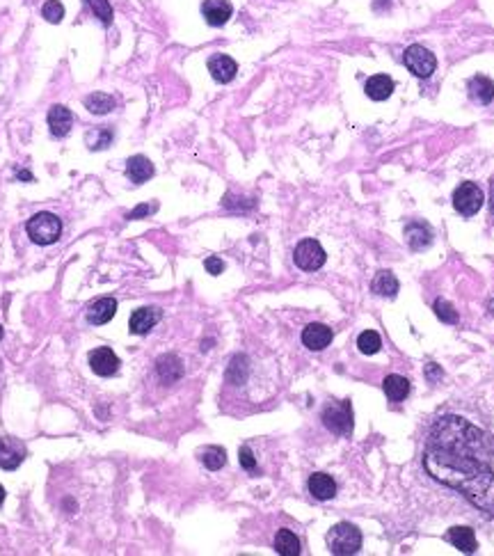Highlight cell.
<instances>
[{
    "label": "cell",
    "instance_id": "836d02e7",
    "mask_svg": "<svg viewBox=\"0 0 494 556\" xmlns=\"http://www.w3.org/2000/svg\"><path fill=\"white\" fill-rule=\"evenodd\" d=\"M156 211V204H140L138 209H133L131 211V216L129 220H138V218H144V216H149V213Z\"/></svg>",
    "mask_w": 494,
    "mask_h": 556
},
{
    "label": "cell",
    "instance_id": "d6986e66",
    "mask_svg": "<svg viewBox=\"0 0 494 556\" xmlns=\"http://www.w3.org/2000/svg\"><path fill=\"white\" fill-rule=\"evenodd\" d=\"M126 174L133 183H144L153 177V165L144 156H131L129 163H126Z\"/></svg>",
    "mask_w": 494,
    "mask_h": 556
},
{
    "label": "cell",
    "instance_id": "603a6c76",
    "mask_svg": "<svg viewBox=\"0 0 494 556\" xmlns=\"http://www.w3.org/2000/svg\"><path fill=\"white\" fill-rule=\"evenodd\" d=\"M382 389H384V394L389 401L399 403L410 394V380L403 378V376H387L384 383H382Z\"/></svg>",
    "mask_w": 494,
    "mask_h": 556
},
{
    "label": "cell",
    "instance_id": "ba28073f",
    "mask_svg": "<svg viewBox=\"0 0 494 556\" xmlns=\"http://www.w3.org/2000/svg\"><path fill=\"white\" fill-rule=\"evenodd\" d=\"M28 448L16 437H0V470L12 472L25 461Z\"/></svg>",
    "mask_w": 494,
    "mask_h": 556
},
{
    "label": "cell",
    "instance_id": "f1b7e54d",
    "mask_svg": "<svg viewBox=\"0 0 494 556\" xmlns=\"http://www.w3.org/2000/svg\"><path fill=\"white\" fill-rule=\"evenodd\" d=\"M110 140H112V133L110 131H105V129H92L90 133L85 135V142L90 144V149H94V151H99V149H103V147H108L110 144Z\"/></svg>",
    "mask_w": 494,
    "mask_h": 556
},
{
    "label": "cell",
    "instance_id": "8d00e7d4",
    "mask_svg": "<svg viewBox=\"0 0 494 556\" xmlns=\"http://www.w3.org/2000/svg\"><path fill=\"white\" fill-rule=\"evenodd\" d=\"M490 216L494 220V179L490 181Z\"/></svg>",
    "mask_w": 494,
    "mask_h": 556
},
{
    "label": "cell",
    "instance_id": "4fadbf2b",
    "mask_svg": "<svg viewBox=\"0 0 494 556\" xmlns=\"http://www.w3.org/2000/svg\"><path fill=\"white\" fill-rule=\"evenodd\" d=\"M332 330L323 323H312L302 330V344L309 348V350H323L332 344Z\"/></svg>",
    "mask_w": 494,
    "mask_h": 556
},
{
    "label": "cell",
    "instance_id": "83f0119b",
    "mask_svg": "<svg viewBox=\"0 0 494 556\" xmlns=\"http://www.w3.org/2000/svg\"><path fill=\"white\" fill-rule=\"evenodd\" d=\"M357 348H360L364 355H375L377 350L382 348L380 335H377L375 330H366V332H362L360 339H357Z\"/></svg>",
    "mask_w": 494,
    "mask_h": 556
},
{
    "label": "cell",
    "instance_id": "4dcf8cb0",
    "mask_svg": "<svg viewBox=\"0 0 494 556\" xmlns=\"http://www.w3.org/2000/svg\"><path fill=\"white\" fill-rule=\"evenodd\" d=\"M435 314H437V318L444 320V323H458V311H455L453 305H449L447 300H435Z\"/></svg>",
    "mask_w": 494,
    "mask_h": 556
},
{
    "label": "cell",
    "instance_id": "277c9868",
    "mask_svg": "<svg viewBox=\"0 0 494 556\" xmlns=\"http://www.w3.org/2000/svg\"><path fill=\"white\" fill-rule=\"evenodd\" d=\"M323 424L334 435L353 433V407L351 401H332L323 410Z\"/></svg>",
    "mask_w": 494,
    "mask_h": 556
},
{
    "label": "cell",
    "instance_id": "52a82bcc",
    "mask_svg": "<svg viewBox=\"0 0 494 556\" xmlns=\"http://www.w3.org/2000/svg\"><path fill=\"white\" fill-rule=\"evenodd\" d=\"M405 66H408L416 78H428L435 71V66H437V60H435V55L428 48L414 44L405 51Z\"/></svg>",
    "mask_w": 494,
    "mask_h": 556
},
{
    "label": "cell",
    "instance_id": "5bb4252c",
    "mask_svg": "<svg viewBox=\"0 0 494 556\" xmlns=\"http://www.w3.org/2000/svg\"><path fill=\"white\" fill-rule=\"evenodd\" d=\"M231 12H234V7H231L227 0H204V5H201V14L208 21V25H225L229 18H231Z\"/></svg>",
    "mask_w": 494,
    "mask_h": 556
},
{
    "label": "cell",
    "instance_id": "2e32d148",
    "mask_svg": "<svg viewBox=\"0 0 494 556\" xmlns=\"http://www.w3.org/2000/svg\"><path fill=\"white\" fill-rule=\"evenodd\" d=\"M208 71L218 83H231L238 71V64L229 55H213L208 60Z\"/></svg>",
    "mask_w": 494,
    "mask_h": 556
},
{
    "label": "cell",
    "instance_id": "ffe728a7",
    "mask_svg": "<svg viewBox=\"0 0 494 556\" xmlns=\"http://www.w3.org/2000/svg\"><path fill=\"white\" fill-rule=\"evenodd\" d=\"M392 92H394V81L389 76L377 74V76H371L369 81H366V94H369V99H373V101L389 99Z\"/></svg>",
    "mask_w": 494,
    "mask_h": 556
},
{
    "label": "cell",
    "instance_id": "9c48e42d",
    "mask_svg": "<svg viewBox=\"0 0 494 556\" xmlns=\"http://www.w3.org/2000/svg\"><path fill=\"white\" fill-rule=\"evenodd\" d=\"M90 366L96 376H114L119 371V357L112 348H96L90 353Z\"/></svg>",
    "mask_w": 494,
    "mask_h": 556
},
{
    "label": "cell",
    "instance_id": "8992f818",
    "mask_svg": "<svg viewBox=\"0 0 494 556\" xmlns=\"http://www.w3.org/2000/svg\"><path fill=\"white\" fill-rule=\"evenodd\" d=\"M295 266L302 270H318L325 263V250L321 248V243L314 238H305L298 243V248L293 252Z\"/></svg>",
    "mask_w": 494,
    "mask_h": 556
},
{
    "label": "cell",
    "instance_id": "8fae6325",
    "mask_svg": "<svg viewBox=\"0 0 494 556\" xmlns=\"http://www.w3.org/2000/svg\"><path fill=\"white\" fill-rule=\"evenodd\" d=\"M160 320V309L158 307H140L131 314L129 328L133 335H147L149 330Z\"/></svg>",
    "mask_w": 494,
    "mask_h": 556
},
{
    "label": "cell",
    "instance_id": "3957f363",
    "mask_svg": "<svg viewBox=\"0 0 494 556\" xmlns=\"http://www.w3.org/2000/svg\"><path fill=\"white\" fill-rule=\"evenodd\" d=\"M28 236H30L33 243H37V245H51V243H55L57 238H60V233H62V222L57 216H53V213H37V216H33L30 220H28Z\"/></svg>",
    "mask_w": 494,
    "mask_h": 556
},
{
    "label": "cell",
    "instance_id": "1f68e13d",
    "mask_svg": "<svg viewBox=\"0 0 494 556\" xmlns=\"http://www.w3.org/2000/svg\"><path fill=\"white\" fill-rule=\"evenodd\" d=\"M42 14L46 21H51V23H60L62 18H64V7L60 0H48V3L44 5L42 9Z\"/></svg>",
    "mask_w": 494,
    "mask_h": 556
},
{
    "label": "cell",
    "instance_id": "7a4b0ae2",
    "mask_svg": "<svg viewBox=\"0 0 494 556\" xmlns=\"http://www.w3.org/2000/svg\"><path fill=\"white\" fill-rule=\"evenodd\" d=\"M327 548L336 556L357 554L362 548V533L351 522H339L327 531Z\"/></svg>",
    "mask_w": 494,
    "mask_h": 556
},
{
    "label": "cell",
    "instance_id": "6da1fadb",
    "mask_svg": "<svg viewBox=\"0 0 494 556\" xmlns=\"http://www.w3.org/2000/svg\"><path fill=\"white\" fill-rule=\"evenodd\" d=\"M494 444L488 433L462 417H440L423 448V465L433 479L451 485L486 515L494 518Z\"/></svg>",
    "mask_w": 494,
    "mask_h": 556
},
{
    "label": "cell",
    "instance_id": "7c38bea8",
    "mask_svg": "<svg viewBox=\"0 0 494 556\" xmlns=\"http://www.w3.org/2000/svg\"><path fill=\"white\" fill-rule=\"evenodd\" d=\"M71 124H73V115L69 108H64V105H53V108L48 110V131H51L53 138H64V135L71 131Z\"/></svg>",
    "mask_w": 494,
    "mask_h": 556
},
{
    "label": "cell",
    "instance_id": "cb8c5ba5",
    "mask_svg": "<svg viewBox=\"0 0 494 556\" xmlns=\"http://www.w3.org/2000/svg\"><path fill=\"white\" fill-rule=\"evenodd\" d=\"M275 552L282 556H298L300 554V540L293 531L279 529L275 535Z\"/></svg>",
    "mask_w": 494,
    "mask_h": 556
},
{
    "label": "cell",
    "instance_id": "4316f807",
    "mask_svg": "<svg viewBox=\"0 0 494 556\" xmlns=\"http://www.w3.org/2000/svg\"><path fill=\"white\" fill-rule=\"evenodd\" d=\"M201 463H204L206 470L216 472V470H220V467H225L227 451L222 446H206L204 451H201Z\"/></svg>",
    "mask_w": 494,
    "mask_h": 556
},
{
    "label": "cell",
    "instance_id": "9a60e30c",
    "mask_svg": "<svg viewBox=\"0 0 494 556\" xmlns=\"http://www.w3.org/2000/svg\"><path fill=\"white\" fill-rule=\"evenodd\" d=\"M405 241L412 250H423L433 243V229L425 222L412 220L408 227H405Z\"/></svg>",
    "mask_w": 494,
    "mask_h": 556
},
{
    "label": "cell",
    "instance_id": "44dd1931",
    "mask_svg": "<svg viewBox=\"0 0 494 556\" xmlns=\"http://www.w3.org/2000/svg\"><path fill=\"white\" fill-rule=\"evenodd\" d=\"M469 96L481 105L490 103L494 99V83L488 76H474L469 81Z\"/></svg>",
    "mask_w": 494,
    "mask_h": 556
},
{
    "label": "cell",
    "instance_id": "e575fe53",
    "mask_svg": "<svg viewBox=\"0 0 494 556\" xmlns=\"http://www.w3.org/2000/svg\"><path fill=\"white\" fill-rule=\"evenodd\" d=\"M204 266H206V270L211 272V275H220V272L225 270V263H222V259H218V257H208L204 261Z\"/></svg>",
    "mask_w": 494,
    "mask_h": 556
},
{
    "label": "cell",
    "instance_id": "74e56055",
    "mask_svg": "<svg viewBox=\"0 0 494 556\" xmlns=\"http://www.w3.org/2000/svg\"><path fill=\"white\" fill-rule=\"evenodd\" d=\"M18 179H21V181H33V174H30V172H25V170H21V172H18Z\"/></svg>",
    "mask_w": 494,
    "mask_h": 556
},
{
    "label": "cell",
    "instance_id": "484cf974",
    "mask_svg": "<svg viewBox=\"0 0 494 556\" xmlns=\"http://www.w3.org/2000/svg\"><path fill=\"white\" fill-rule=\"evenodd\" d=\"M85 108L90 112H94V115H105V112H110L114 108V99L110 94H105V92H92L85 99Z\"/></svg>",
    "mask_w": 494,
    "mask_h": 556
},
{
    "label": "cell",
    "instance_id": "5b68a950",
    "mask_svg": "<svg viewBox=\"0 0 494 556\" xmlns=\"http://www.w3.org/2000/svg\"><path fill=\"white\" fill-rule=\"evenodd\" d=\"M483 202H486V197H483V190L478 188L476 183H471V181L460 183L458 188H455V192H453V207L464 218L476 216V213L481 211V207H483Z\"/></svg>",
    "mask_w": 494,
    "mask_h": 556
},
{
    "label": "cell",
    "instance_id": "d6a6232c",
    "mask_svg": "<svg viewBox=\"0 0 494 556\" xmlns=\"http://www.w3.org/2000/svg\"><path fill=\"white\" fill-rule=\"evenodd\" d=\"M238 456H240V465H243V470H247V472H254V470H257L254 453L249 451V446H240Z\"/></svg>",
    "mask_w": 494,
    "mask_h": 556
},
{
    "label": "cell",
    "instance_id": "d4e9b609",
    "mask_svg": "<svg viewBox=\"0 0 494 556\" xmlns=\"http://www.w3.org/2000/svg\"><path fill=\"white\" fill-rule=\"evenodd\" d=\"M373 294L384 296V298H394L399 294V279H396L392 272L380 270L373 279Z\"/></svg>",
    "mask_w": 494,
    "mask_h": 556
},
{
    "label": "cell",
    "instance_id": "30bf717a",
    "mask_svg": "<svg viewBox=\"0 0 494 556\" xmlns=\"http://www.w3.org/2000/svg\"><path fill=\"white\" fill-rule=\"evenodd\" d=\"M114 311H117V300L101 298V300H96L87 307L85 318H87V323H92V325H105L108 320H112Z\"/></svg>",
    "mask_w": 494,
    "mask_h": 556
},
{
    "label": "cell",
    "instance_id": "ab89813d",
    "mask_svg": "<svg viewBox=\"0 0 494 556\" xmlns=\"http://www.w3.org/2000/svg\"><path fill=\"white\" fill-rule=\"evenodd\" d=\"M0 339H3V328H0Z\"/></svg>",
    "mask_w": 494,
    "mask_h": 556
},
{
    "label": "cell",
    "instance_id": "ac0fdd59",
    "mask_svg": "<svg viewBox=\"0 0 494 556\" xmlns=\"http://www.w3.org/2000/svg\"><path fill=\"white\" fill-rule=\"evenodd\" d=\"M449 540L453 548L460 550L462 554H474L478 548L476 533H474V529H469V526H453L449 531Z\"/></svg>",
    "mask_w": 494,
    "mask_h": 556
},
{
    "label": "cell",
    "instance_id": "7402d4cb",
    "mask_svg": "<svg viewBox=\"0 0 494 556\" xmlns=\"http://www.w3.org/2000/svg\"><path fill=\"white\" fill-rule=\"evenodd\" d=\"M156 371H158V376H160L163 383H167V385L183 376L181 359L177 355H163L156 362Z\"/></svg>",
    "mask_w": 494,
    "mask_h": 556
},
{
    "label": "cell",
    "instance_id": "f35d334b",
    "mask_svg": "<svg viewBox=\"0 0 494 556\" xmlns=\"http://www.w3.org/2000/svg\"><path fill=\"white\" fill-rule=\"evenodd\" d=\"M3 502H5V487L0 485V506H3Z\"/></svg>",
    "mask_w": 494,
    "mask_h": 556
},
{
    "label": "cell",
    "instance_id": "d590c367",
    "mask_svg": "<svg viewBox=\"0 0 494 556\" xmlns=\"http://www.w3.org/2000/svg\"><path fill=\"white\" fill-rule=\"evenodd\" d=\"M425 371H428L430 383H435V380H437V378H442V369H440L437 364H428V369H425Z\"/></svg>",
    "mask_w": 494,
    "mask_h": 556
},
{
    "label": "cell",
    "instance_id": "f546056e",
    "mask_svg": "<svg viewBox=\"0 0 494 556\" xmlns=\"http://www.w3.org/2000/svg\"><path fill=\"white\" fill-rule=\"evenodd\" d=\"M85 3L92 7V12L99 16V21H101L103 25H110V21H112V7H110L108 0H85Z\"/></svg>",
    "mask_w": 494,
    "mask_h": 556
},
{
    "label": "cell",
    "instance_id": "e0dca14e",
    "mask_svg": "<svg viewBox=\"0 0 494 556\" xmlns=\"http://www.w3.org/2000/svg\"><path fill=\"white\" fill-rule=\"evenodd\" d=\"M309 492H312L318 502H327V499H332V497L336 494V483L334 479L329 474H323V472H316L309 476Z\"/></svg>",
    "mask_w": 494,
    "mask_h": 556
}]
</instances>
